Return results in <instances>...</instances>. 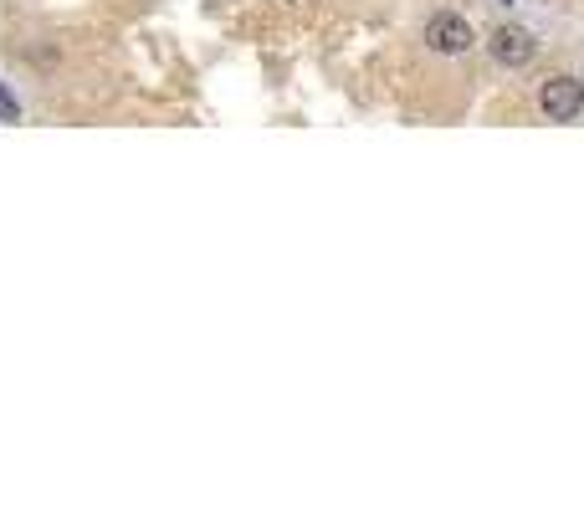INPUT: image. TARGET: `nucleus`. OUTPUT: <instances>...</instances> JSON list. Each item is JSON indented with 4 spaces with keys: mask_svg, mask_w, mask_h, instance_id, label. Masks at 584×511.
Masks as SVG:
<instances>
[{
    "mask_svg": "<svg viewBox=\"0 0 584 511\" xmlns=\"http://www.w3.org/2000/svg\"><path fill=\"white\" fill-rule=\"evenodd\" d=\"M420 41H426L436 57H467L472 47H477V31H472L467 16L456 11H436L426 26H420Z\"/></svg>",
    "mask_w": 584,
    "mask_h": 511,
    "instance_id": "f257e3e1",
    "label": "nucleus"
},
{
    "mask_svg": "<svg viewBox=\"0 0 584 511\" xmlns=\"http://www.w3.org/2000/svg\"><path fill=\"white\" fill-rule=\"evenodd\" d=\"M487 51H493L497 67H507V72H523V67H533V57H538V36H533L528 26H518V21H503V26H493Z\"/></svg>",
    "mask_w": 584,
    "mask_h": 511,
    "instance_id": "f03ea898",
    "label": "nucleus"
},
{
    "mask_svg": "<svg viewBox=\"0 0 584 511\" xmlns=\"http://www.w3.org/2000/svg\"><path fill=\"white\" fill-rule=\"evenodd\" d=\"M538 113L548 118V123H574V118L584 113V82L579 77H548L544 88H538Z\"/></svg>",
    "mask_w": 584,
    "mask_h": 511,
    "instance_id": "7ed1b4c3",
    "label": "nucleus"
},
{
    "mask_svg": "<svg viewBox=\"0 0 584 511\" xmlns=\"http://www.w3.org/2000/svg\"><path fill=\"white\" fill-rule=\"evenodd\" d=\"M0 123H21V102H16V92L0 82Z\"/></svg>",
    "mask_w": 584,
    "mask_h": 511,
    "instance_id": "20e7f679",
    "label": "nucleus"
},
{
    "mask_svg": "<svg viewBox=\"0 0 584 511\" xmlns=\"http://www.w3.org/2000/svg\"><path fill=\"white\" fill-rule=\"evenodd\" d=\"M497 5H518V0H497Z\"/></svg>",
    "mask_w": 584,
    "mask_h": 511,
    "instance_id": "39448f33",
    "label": "nucleus"
}]
</instances>
